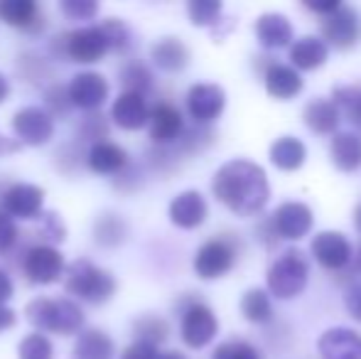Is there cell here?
I'll return each mask as SVG.
<instances>
[{
  "instance_id": "1",
  "label": "cell",
  "mask_w": 361,
  "mask_h": 359,
  "mask_svg": "<svg viewBox=\"0 0 361 359\" xmlns=\"http://www.w3.org/2000/svg\"><path fill=\"white\" fill-rule=\"evenodd\" d=\"M212 192L236 217H253L271 200V182L266 170L251 160H228L214 173Z\"/></svg>"
},
{
  "instance_id": "2",
  "label": "cell",
  "mask_w": 361,
  "mask_h": 359,
  "mask_svg": "<svg viewBox=\"0 0 361 359\" xmlns=\"http://www.w3.org/2000/svg\"><path fill=\"white\" fill-rule=\"evenodd\" d=\"M25 320L35 327V332H52L62 337L79 335L86 325L84 310L72 298H35L25 305Z\"/></svg>"
},
{
  "instance_id": "3",
  "label": "cell",
  "mask_w": 361,
  "mask_h": 359,
  "mask_svg": "<svg viewBox=\"0 0 361 359\" xmlns=\"http://www.w3.org/2000/svg\"><path fill=\"white\" fill-rule=\"evenodd\" d=\"M64 293L76 303H86V305H106L118 291L114 273L96 266L89 259H76L64 269L62 276Z\"/></svg>"
},
{
  "instance_id": "4",
  "label": "cell",
  "mask_w": 361,
  "mask_h": 359,
  "mask_svg": "<svg viewBox=\"0 0 361 359\" xmlns=\"http://www.w3.org/2000/svg\"><path fill=\"white\" fill-rule=\"evenodd\" d=\"M52 52L59 59H64V62L86 64L89 67V64L101 62L109 52H114V44H111V37L106 32L104 23H99L57 35L52 39Z\"/></svg>"
},
{
  "instance_id": "5",
  "label": "cell",
  "mask_w": 361,
  "mask_h": 359,
  "mask_svg": "<svg viewBox=\"0 0 361 359\" xmlns=\"http://www.w3.org/2000/svg\"><path fill=\"white\" fill-rule=\"evenodd\" d=\"M268 293L281 300H290L298 298L300 293L307 288L310 281V264L305 251L300 249H288L286 254H281L273 266L268 269Z\"/></svg>"
},
{
  "instance_id": "6",
  "label": "cell",
  "mask_w": 361,
  "mask_h": 359,
  "mask_svg": "<svg viewBox=\"0 0 361 359\" xmlns=\"http://www.w3.org/2000/svg\"><path fill=\"white\" fill-rule=\"evenodd\" d=\"M64 256L57 246L44 244V241H37L30 249H25L23 259H20V271L27 278L32 286H52V283H59L64 276Z\"/></svg>"
},
{
  "instance_id": "7",
  "label": "cell",
  "mask_w": 361,
  "mask_h": 359,
  "mask_svg": "<svg viewBox=\"0 0 361 359\" xmlns=\"http://www.w3.org/2000/svg\"><path fill=\"white\" fill-rule=\"evenodd\" d=\"M44 209V190L32 182H10L0 190V212L10 219L32 221L39 219Z\"/></svg>"
},
{
  "instance_id": "8",
  "label": "cell",
  "mask_w": 361,
  "mask_h": 359,
  "mask_svg": "<svg viewBox=\"0 0 361 359\" xmlns=\"http://www.w3.org/2000/svg\"><path fill=\"white\" fill-rule=\"evenodd\" d=\"M322 42L329 44L334 49H352L359 44L361 39V15L357 13V8L352 5L339 3V8L334 13L324 15L322 18Z\"/></svg>"
},
{
  "instance_id": "9",
  "label": "cell",
  "mask_w": 361,
  "mask_h": 359,
  "mask_svg": "<svg viewBox=\"0 0 361 359\" xmlns=\"http://www.w3.org/2000/svg\"><path fill=\"white\" fill-rule=\"evenodd\" d=\"M13 133L20 145L42 148L54 138V118L42 106H23L13 116Z\"/></svg>"
},
{
  "instance_id": "10",
  "label": "cell",
  "mask_w": 361,
  "mask_h": 359,
  "mask_svg": "<svg viewBox=\"0 0 361 359\" xmlns=\"http://www.w3.org/2000/svg\"><path fill=\"white\" fill-rule=\"evenodd\" d=\"M109 94H111L109 79L101 72H94V69L74 74L72 82L67 84L69 104L74 109L84 111V114H96V111L104 109V104L109 101Z\"/></svg>"
},
{
  "instance_id": "11",
  "label": "cell",
  "mask_w": 361,
  "mask_h": 359,
  "mask_svg": "<svg viewBox=\"0 0 361 359\" xmlns=\"http://www.w3.org/2000/svg\"><path fill=\"white\" fill-rule=\"evenodd\" d=\"M238 246L233 239H209L200 246L195 254V273L202 281H216V278L226 276L236 264Z\"/></svg>"
},
{
  "instance_id": "12",
  "label": "cell",
  "mask_w": 361,
  "mask_h": 359,
  "mask_svg": "<svg viewBox=\"0 0 361 359\" xmlns=\"http://www.w3.org/2000/svg\"><path fill=\"white\" fill-rule=\"evenodd\" d=\"M219 332V320L209 305L195 300L182 310L180 335L190 350H202L207 347Z\"/></svg>"
},
{
  "instance_id": "13",
  "label": "cell",
  "mask_w": 361,
  "mask_h": 359,
  "mask_svg": "<svg viewBox=\"0 0 361 359\" xmlns=\"http://www.w3.org/2000/svg\"><path fill=\"white\" fill-rule=\"evenodd\" d=\"M185 106L195 126H212L226 109V91L219 84H195L187 91Z\"/></svg>"
},
{
  "instance_id": "14",
  "label": "cell",
  "mask_w": 361,
  "mask_h": 359,
  "mask_svg": "<svg viewBox=\"0 0 361 359\" xmlns=\"http://www.w3.org/2000/svg\"><path fill=\"white\" fill-rule=\"evenodd\" d=\"M182 130H185V118H182L180 109L167 101H160L150 109L147 116V133L155 148H170L180 140Z\"/></svg>"
},
{
  "instance_id": "15",
  "label": "cell",
  "mask_w": 361,
  "mask_h": 359,
  "mask_svg": "<svg viewBox=\"0 0 361 359\" xmlns=\"http://www.w3.org/2000/svg\"><path fill=\"white\" fill-rule=\"evenodd\" d=\"M312 251L314 261L327 271H342L352 264V244L342 231H319L312 239Z\"/></svg>"
},
{
  "instance_id": "16",
  "label": "cell",
  "mask_w": 361,
  "mask_h": 359,
  "mask_svg": "<svg viewBox=\"0 0 361 359\" xmlns=\"http://www.w3.org/2000/svg\"><path fill=\"white\" fill-rule=\"evenodd\" d=\"M271 221L281 239L298 241L310 234V229L314 224V217L312 209L307 205H302V202H283L276 209V214L271 217Z\"/></svg>"
},
{
  "instance_id": "17",
  "label": "cell",
  "mask_w": 361,
  "mask_h": 359,
  "mask_svg": "<svg viewBox=\"0 0 361 359\" xmlns=\"http://www.w3.org/2000/svg\"><path fill=\"white\" fill-rule=\"evenodd\" d=\"M207 214H209V207L200 190L180 192L167 207V217L180 229H197L207 221Z\"/></svg>"
},
{
  "instance_id": "18",
  "label": "cell",
  "mask_w": 361,
  "mask_h": 359,
  "mask_svg": "<svg viewBox=\"0 0 361 359\" xmlns=\"http://www.w3.org/2000/svg\"><path fill=\"white\" fill-rule=\"evenodd\" d=\"M130 165L126 148H121L114 140H101V143L89 145L86 150V168L94 175H104V178H116Z\"/></svg>"
},
{
  "instance_id": "19",
  "label": "cell",
  "mask_w": 361,
  "mask_h": 359,
  "mask_svg": "<svg viewBox=\"0 0 361 359\" xmlns=\"http://www.w3.org/2000/svg\"><path fill=\"white\" fill-rule=\"evenodd\" d=\"M0 20L10 28L30 35L42 32L47 25L42 8L35 0H0Z\"/></svg>"
},
{
  "instance_id": "20",
  "label": "cell",
  "mask_w": 361,
  "mask_h": 359,
  "mask_svg": "<svg viewBox=\"0 0 361 359\" xmlns=\"http://www.w3.org/2000/svg\"><path fill=\"white\" fill-rule=\"evenodd\" d=\"M317 350L322 359H361V337L349 327H329L319 335Z\"/></svg>"
},
{
  "instance_id": "21",
  "label": "cell",
  "mask_w": 361,
  "mask_h": 359,
  "mask_svg": "<svg viewBox=\"0 0 361 359\" xmlns=\"http://www.w3.org/2000/svg\"><path fill=\"white\" fill-rule=\"evenodd\" d=\"M147 116H150V109H147L145 96L130 94V91H121L118 99L111 106V121L123 130L145 128Z\"/></svg>"
},
{
  "instance_id": "22",
  "label": "cell",
  "mask_w": 361,
  "mask_h": 359,
  "mask_svg": "<svg viewBox=\"0 0 361 359\" xmlns=\"http://www.w3.org/2000/svg\"><path fill=\"white\" fill-rule=\"evenodd\" d=\"M190 49L180 37H162L150 47V59L157 69L167 74H180L190 64Z\"/></svg>"
},
{
  "instance_id": "23",
  "label": "cell",
  "mask_w": 361,
  "mask_h": 359,
  "mask_svg": "<svg viewBox=\"0 0 361 359\" xmlns=\"http://www.w3.org/2000/svg\"><path fill=\"white\" fill-rule=\"evenodd\" d=\"M256 37L266 49H281L293 44V25L281 13H263L256 20Z\"/></svg>"
},
{
  "instance_id": "24",
  "label": "cell",
  "mask_w": 361,
  "mask_h": 359,
  "mask_svg": "<svg viewBox=\"0 0 361 359\" xmlns=\"http://www.w3.org/2000/svg\"><path fill=\"white\" fill-rule=\"evenodd\" d=\"M130 226L116 212H104V214L96 217L94 221V241L101 249H118L128 241Z\"/></svg>"
},
{
  "instance_id": "25",
  "label": "cell",
  "mask_w": 361,
  "mask_h": 359,
  "mask_svg": "<svg viewBox=\"0 0 361 359\" xmlns=\"http://www.w3.org/2000/svg\"><path fill=\"white\" fill-rule=\"evenodd\" d=\"M302 121L312 133L327 135L337 130L339 121H342V114H339V109L334 106L332 99H314L305 106Z\"/></svg>"
},
{
  "instance_id": "26",
  "label": "cell",
  "mask_w": 361,
  "mask_h": 359,
  "mask_svg": "<svg viewBox=\"0 0 361 359\" xmlns=\"http://www.w3.org/2000/svg\"><path fill=\"white\" fill-rule=\"evenodd\" d=\"M114 355L116 345L109 337V332L89 327V330H81L76 335L72 359H114Z\"/></svg>"
},
{
  "instance_id": "27",
  "label": "cell",
  "mask_w": 361,
  "mask_h": 359,
  "mask_svg": "<svg viewBox=\"0 0 361 359\" xmlns=\"http://www.w3.org/2000/svg\"><path fill=\"white\" fill-rule=\"evenodd\" d=\"M263 84H266V91L278 101L293 99L302 91V79L288 64H271L263 74Z\"/></svg>"
},
{
  "instance_id": "28",
  "label": "cell",
  "mask_w": 361,
  "mask_h": 359,
  "mask_svg": "<svg viewBox=\"0 0 361 359\" xmlns=\"http://www.w3.org/2000/svg\"><path fill=\"white\" fill-rule=\"evenodd\" d=\"M268 158L276 165L278 170H286V173H293V170H300L307 160V148L300 138L295 135H281L276 143L268 150Z\"/></svg>"
},
{
  "instance_id": "29",
  "label": "cell",
  "mask_w": 361,
  "mask_h": 359,
  "mask_svg": "<svg viewBox=\"0 0 361 359\" xmlns=\"http://www.w3.org/2000/svg\"><path fill=\"white\" fill-rule=\"evenodd\" d=\"M327 44L319 37H300L290 44V62L298 69H305V72H312V69L322 67L327 62Z\"/></svg>"
},
{
  "instance_id": "30",
  "label": "cell",
  "mask_w": 361,
  "mask_h": 359,
  "mask_svg": "<svg viewBox=\"0 0 361 359\" xmlns=\"http://www.w3.org/2000/svg\"><path fill=\"white\" fill-rule=\"evenodd\" d=\"M332 163L342 173H354L361 168V135L359 133H337L329 145Z\"/></svg>"
},
{
  "instance_id": "31",
  "label": "cell",
  "mask_w": 361,
  "mask_h": 359,
  "mask_svg": "<svg viewBox=\"0 0 361 359\" xmlns=\"http://www.w3.org/2000/svg\"><path fill=\"white\" fill-rule=\"evenodd\" d=\"M133 337L135 342H143L157 350L170 340V322L160 315H140L138 320H133Z\"/></svg>"
},
{
  "instance_id": "32",
  "label": "cell",
  "mask_w": 361,
  "mask_h": 359,
  "mask_svg": "<svg viewBox=\"0 0 361 359\" xmlns=\"http://www.w3.org/2000/svg\"><path fill=\"white\" fill-rule=\"evenodd\" d=\"M241 315L253 325H266L273 320L271 296L263 288H251L241 296Z\"/></svg>"
},
{
  "instance_id": "33",
  "label": "cell",
  "mask_w": 361,
  "mask_h": 359,
  "mask_svg": "<svg viewBox=\"0 0 361 359\" xmlns=\"http://www.w3.org/2000/svg\"><path fill=\"white\" fill-rule=\"evenodd\" d=\"M118 79H121V87L123 91H130V94H140V96H147V91L152 89V72L145 67L143 62H128L123 64V69L118 72Z\"/></svg>"
},
{
  "instance_id": "34",
  "label": "cell",
  "mask_w": 361,
  "mask_h": 359,
  "mask_svg": "<svg viewBox=\"0 0 361 359\" xmlns=\"http://www.w3.org/2000/svg\"><path fill=\"white\" fill-rule=\"evenodd\" d=\"M224 5L219 0H192L187 3V15H190V23L197 28H214L221 20Z\"/></svg>"
},
{
  "instance_id": "35",
  "label": "cell",
  "mask_w": 361,
  "mask_h": 359,
  "mask_svg": "<svg viewBox=\"0 0 361 359\" xmlns=\"http://www.w3.org/2000/svg\"><path fill=\"white\" fill-rule=\"evenodd\" d=\"M339 114H347V118L361 130V87H337L332 96Z\"/></svg>"
},
{
  "instance_id": "36",
  "label": "cell",
  "mask_w": 361,
  "mask_h": 359,
  "mask_svg": "<svg viewBox=\"0 0 361 359\" xmlns=\"http://www.w3.org/2000/svg\"><path fill=\"white\" fill-rule=\"evenodd\" d=\"M18 359H54V345L42 332H30L18 345Z\"/></svg>"
},
{
  "instance_id": "37",
  "label": "cell",
  "mask_w": 361,
  "mask_h": 359,
  "mask_svg": "<svg viewBox=\"0 0 361 359\" xmlns=\"http://www.w3.org/2000/svg\"><path fill=\"white\" fill-rule=\"evenodd\" d=\"M106 138H109V121L104 118L101 111H96V114H89L86 118H81L79 140L94 145V143H101V140H106Z\"/></svg>"
},
{
  "instance_id": "38",
  "label": "cell",
  "mask_w": 361,
  "mask_h": 359,
  "mask_svg": "<svg viewBox=\"0 0 361 359\" xmlns=\"http://www.w3.org/2000/svg\"><path fill=\"white\" fill-rule=\"evenodd\" d=\"M42 109L47 111L54 121H57V118H69V114L74 111V106L69 104L67 87H59V84H54V87L44 89V106H42Z\"/></svg>"
},
{
  "instance_id": "39",
  "label": "cell",
  "mask_w": 361,
  "mask_h": 359,
  "mask_svg": "<svg viewBox=\"0 0 361 359\" xmlns=\"http://www.w3.org/2000/svg\"><path fill=\"white\" fill-rule=\"evenodd\" d=\"M101 5L94 3V0H62L59 3V13L64 15L72 23H89V20H96Z\"/></svg>"
},
{
  "instance_id": "40",
  "label": "cell",
  "mask_w": 361,
  "mask_h": 359,
  "mask_svg": "<svg viewBox=\"0 0 361 359\" xmlns=\"http://www.w3.org/2000/svg\"><path fill=\"white\" fill-rule=\"evenodd\" d=\"M104 28H106V32H109V37H111L114 52L128 54L130 47H133V32H130L128 25H126L123 20H118V18H109V20H104Z\"/></svg>"
},
{
  "instance_id": "41",
  "label": "cell",
  "mask_w": 361,
  "mask_h": 359,
  "mask_svg": "<svg viewBox=\"0 0 361 359\" xmlns=\"http://www.w3.org/2000/svg\"><path fill=\"white\" fill-rule=\"evenodd\" d=\"M42 226H39V234H42V239H47L44 244H62L64 239H67V226H64L62 217L57 214V212H42Z\"/></svg>"
},
{
  "instance_id": "42",
  "label": "cell",
  "mask_w": 361,
  "mask_h": 359,
  "mask_svg": "<svg viewBox=\"0 0 361 359\" xmlns=\"http://www.w3.org/2000/svg\"><path fill=\"white\" fill-rule=\"evenodd\" d=\"M212 359H261L258 350L253 345L243 340H228L221 342V345L214 350V357Z\"/></svg>"
},
{
  "instance_id": "43",
  "label": "cell",
  "mask_w": 361,
  "mask_h": 359,
  "mask_svg": "<svg viewBox=\"0 0 361 359\" xmlns=\"http://www.w3.org/2000/svg\"><path fill=\"white\" fill-rule=\"evenodd\" d=\"M20 241V226L15 219H10L5 212H0V256H8Z\"/></svg>"
},
{
  "instance_id": "44",
  "label": "cell",
  "mask_w": 361,
  "mask_h": 359,
  "mask_svg": "<svg viewBox=\"0 0 361 359\" xmlns=\"http://www.w3.org/2000/svg\"><path fill=\"white\" fill-rule=\"evenodd\" d=\"M143 175H140V170L135 168V165H128V168L123 170V173H118L114 178V187L121 192H135L140 185H143Z\"/></svg>"
},
{
  "instance_id": "45",
  "label": "cell",
  "mask_w": 361,
  "mask_h": 359,
  "mask_svg": "<svg viewBox=\"0 0 361 359\" xmlns=\"http://www.w3.org/2000/svg\"><path fill=\"white\" fill-rule=\"evenodd\" d=\"M121 359H160V352L150 345H143V342H133L126 347Z\"/></svg>"
},
{
  "instance_id": "46",
  "label": "cell",
  "mask_w": 361,
  "mask_h": 359,
  "mask_svg": "<svg viewBox=\"0 0 361 359\" xmlns=\"http://www.w3.org/2000/svg\"><path fill=\"white\" fill-rule=\"evenodd\" d=\"M344 308L354 320H361V283H354L344 296Z\"/></svg>"
},
{
  "instance_id": "47",
  "label": "cell",
  "mask_w": 361,
  "mask_h": 359,
  "mask_svg": "<svg viewBox=\"0 0 361 359\" xmlns=\"http://www.w3.org/2000/svg\"><path fill=\"white\" fill-rule=\"evenodd\" d=\"M15 296V283L8 271L0 269V305H8V300Z\"/></svg>"
},
{
  "instance_id": "48",
  "label": "cell",
  "mask_w": 361,
  "mask_h": 359,
  "mask_svg": "<svg viewBox=\"0 0 361 359\" xmlns=\"http://www.w3.org/2000/svg\"><path fill=\"white\" fill-rule=\"evenodd\" d=\"M305 8L312 10V13H319L324 18V15L334 13V10L339 8V0H319V3H305Z\"/></svg>"
},
{
  "instance_id": "49",
  "label": "cell",
  "mask_w": 361,
  "mask_h": 359,
  "mask_svg": "<svg viewBox=\"0 0 361 359\" xmlns=\"http://www.w3.org/2000/svg\"><path fill=\"white\" fill-rule=\"evenodd\" d=\"M15 322H18V312L8 305H0V332L15 327Z\"/></svg>"
},
{
  "instance_id": "50",
  "label": "cell",
  "mask_w": 361,
  "mask_h": 359,
  "mask_svg": "<svg viewBox=\"0 0 361 359\" xmlns=\"http://www.w3.org/2000/svg\"><path fill=\"white\" fill-rule=\"evenodd\" d=\"M20 148H23V145L15 138H8V135L0 133V155H13V153H18Z\"/></svg>"
},
{
  "instance_id": "51",
  "label": "cell",
  "mask_w": 361,
  "mask_h": 359,
  "mask_svg": "<svg viewBox=\"0 0 361 359\" xmlns=\"http://www.w3.org/2000/svg\"><path fill=\"white\" fill-rule=\"evenodd\" d=\"M10 91H13V87H10V79L5 77L3 72H0V106H3L5 101L10 99Z\"/></svg>"
},
{
  "instance_id": "52",
  "label": "cell",
  "mask_w": 361,
  "mask_h": 359,
  "mask_svg": "<svg viewBox=\"0 0 361 359\" xmlns=\"http://www.w3.org/2000/svg\"><path fill=\"white\" fill-rule=\"evenodd\" d=\"M354 226L361 231V202L357 205V209H354Z\"/></svg>"
},
{
  "instance_id": "53",
  "label": "cell",
  "mask_w": 361,
  "mask_h": 359,
  "mask_svg": "<svg viewBox=\"0 0 361 359\" xmlns=\"http://www.w3.org/2000/svg\"><path fill=\"white\" fill-rule=\"evenodd\" d=\"M160 359H187V357L180 355V352H165V355H160Z\"/></svg>"
},
{
  "instance_id": "54",
  "label": "cell",
  "mask_w": 361,
  "mask_h": 359,
  "mask_svg": "<svg viewBox=\"0 0 361 359\" xmlns=\"http://www.w3.org/2000/svg\"><path fill=\"white\" fill-rule=\"evenodd\" d=\"M357 269L361 271V249H359V256H357Z\"/></svg>"
}]
</instances>
